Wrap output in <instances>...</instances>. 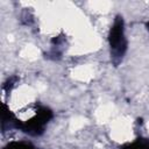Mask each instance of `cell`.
Wrapping results in <instances>:
<instances>
[{"mask_svg":"<svg viewBox=\"0 0 149 149\" xmlns=\"http://www.w3.org/2000/svg\"><path fill=\"white\" fill-rule=\"evenodd\" d=\"M52 116H54V113L49 107L38 106L33 118H30L27 121H21L16 119L14 121L13 128L20 129L33 136H38L44 133V128L47 123L52 119Z\"/></svg>","mask_w":149,"mask_h":149,"instance_id":"obj_2","label":"cell"},{"mask_svg":"<svg viewBox=\"0 0 149 149\" xmlns=\"http://www.w3.org/2000/svg\"><path fill=\"white\" fill-rule=\"evenodd\" d=\"M108 44L111 49V58L115 66L122 61L127 51V38L125 36V22L121 15H116L108 33Z\"/></svg>","mask_w":149,"mask_h":149,"instance_id":"obj_1","label":"cell"},{"mask_svg":"<svg viewBox=\"0 0 149 149\" xmlns=\"http://www.w3.org/2000/svg\"><path fill=\"white\" fill-rule=\"evenodd\" d=\"M120 149H149V140L144 137H139L132 143H126L121 146Z\"/></svg>","mask_w":149,"mask_h":149,"instance_id":"obj_3","label":"cell"},{"mask_svg":"<svg viewBox=\"0 0 149 149\" xmlns=\"http://www.w3.org/2000/svg\"><path fill=\"white\" fill-rule=\"evenodd\" d=\"M62 41H63V38L61 37V36H57V37H55V38H52V43L55 44L56 43V45H54V47H56V48H58L59 45H61V43H62ZM51 54L54 55V56H59L61 55V52H58V51H55V49H52V51H51Z\"/></svg>","mask_w":149,"mask_h":149,"instance_id":"obj_6","label":"cell"},{"mask_svg":"<svg viewBox=\"0 0 149 149\" xmlns=\"http://www.w3.org/2000/svg\"><path fill=\"white\" fill-rule=\"evenodd\" d=\"M146 27H147V29L149 30V22H147V23H146Z\"/></svg>","mask_w":149,"mask_h":149,"instance_id":"obj_7","label":"cell"},{"mask_svg":"<svg viewBox=\"0 0 149 149\" xmlns=\"http://www.w3.org/2000/svg\"><path fill=\"white\" fill-rule=\"evenodd\" d=\"M3 149H36L31 143L24 141H13L9 142Z\"/></svg>","mask_w":149,"mask_h":149,"instance_id":"obj_4","label":"cell"},{"mask_svg":"<svg viewBox=\"0 0 149 149\" xmlns=\"http://www.w3.org/2000/svg\"><path fill=\"white\" fill-rule=\"evenodd\" d=\"M19 78L17 77H12V78H9L6 83H5V85H3V88L6 90V91H10L12 90V87L15 85V81L17 80Z\"/></svg>","mask_w":149,"mask_h":149,"instance_id":"obj_5","label":"cell"}]
</instances>
